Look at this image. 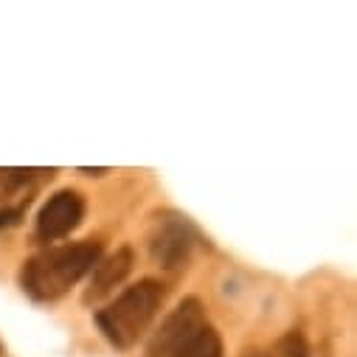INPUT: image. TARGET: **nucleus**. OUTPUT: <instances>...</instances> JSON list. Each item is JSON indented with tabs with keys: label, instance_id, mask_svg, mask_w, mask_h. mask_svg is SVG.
<instances>
[{
	"label": "nucleus",
	"instance_id": "9",
	"mask_svg": "<svg viewBox=\"0 0 357 357\" xmlns=\"http://www.w3.org/2000/svg\"><path fill=\"white\" fill-rule=\"evenodd\" d=\"M17 217H20V208H15V211H0V225H15Z\"/></svg>",
	"mask_w": 357,
	"mask_h": 357
},
{
	"label": "nucleus",
	"instance_id": "6",
	"mask_svg": "<svg viewBox=\"0 0 357 357\" xmlns=\"http://www.w3.org/2000/svg\"><path fill=\"white\" fill-rule=\"evenodd\" d=\"M130 271H132V248L124 245L113 256H107L105 261H96L93 279H91V290L84 293V301L91 304V301H99L102 296H107L116 284H121L127 279Z\"/></svg>",
	"mask_w": 357,
	"mask_h": 357
},
{
	"label": "nucleus",
	"instance_id": "4",
	"mask_svg": "<svg viewBox=\"0 0 357 357\" xmlns=\"http://www.w3.org/2000/svg\"><path fill=\"white\" fill-rule=\"evenodd\" d=\"M192 245H195V234H192L189 222L181 220V217L158 220L155 228H152V236H149L152 259L160 267H166V271L186 264L189 253H192Z\"/></svg>",
	"mask_w": 357,
	"mask_h": 357
},
{
	"label": "nucleus",
	"instance_id": "8",
	"mask_svg": "<svg viewBox=\"0 0 357 357\" xmlns=\"http://www.w3.org/2000/svg\"><path fill=\"white\" fill-rule=\"evenodd\" d=\"M282 351H284L287 357H307V354H310L307 340H304L298 332H290V335L282 340Z\"/></svg>",
	"mask_w": 357,
	"mask_h": 357
},
{
	"label": "nucleus",
	"instance_id": "1",
	"mask_svg": "<svg viewBox=\"0 0 357 357\" xmlns=\"http://www.w3.org/2000/svg\"><path fill=\"white\" fill-rule=\"evenodd\" d=\"M102 256V245L96 242H79L65 248H51L23 267V287L37 301H54L68 287H73L87 271H93Z\"/></svg>",
	"mask_w": 357,
	"mask_h": 357
},
{
	"label": "nucleus",
	"instance_id": "11",
	"mask_svg": "<svg viewBox=\"0 0 357 357\" xmlns=\"http://www.w3.org/2000/svg\"><path fill=\"white\" fill-rule=\"evenodd\" d=\"M250 357H259V354H250Z\"/></svg>",
	"mask_w": 357,
	"mask_h": 357
},
{
	"label": "nucleus",
	"instance_id": "10",
	"mask_svg": "<svg viewBox=\"0 0 357 357\" xmlns=\"http://www.w3.org/2000/svg\"><path fill=\"white\" fill-rule=\"evenodd\" d=\"M79 172H82V174H105L107 169H87V166H82Z\"/></svg>",
	"mask_w": 357,
	"mask_h": 357
},
{
	"label": "nucleus",
	"instance_id": "5",
	"mask_svg": "<svg viewBox=\"0 0 357 357\" xmlns=\"http://www.w3.org/2000/svg\"><path fill=\"white\" fill-rule=\"evenodd\" d=\"M84 217V200L79 192L73 189H65V192H56L40 211L37 217V234L40 239H62L68 236Z\"/></svg>",
	"mask_w": 357,
	"mask_h": 357
},
{
	"label": "nucleus",
	"instance_id": "2",
	"mask_svg": "<svg viewBox=\"0 0 357 357\" xmlns=\"http://www.w3.org/2000/svg\"><path fill=\"white\" fill-rule=\"evenodd\" d=\"M160 301H163V284L152 279L138 282L135 287L124 290L110 307L99 310L96 324L113 346L130 349L149 329L155 312L160 310Z\"/></svg>",
	"mask_w": 357,
	"mask_h": 357
},
{
	"label": "nucleus",
	"instance_id": "7",
	"mask_svg": "<svg viewBox=\"0 0 357 357\" xmlns=\"http://www.w3.org/2000/svg\"><path fill=\"white\" fill-rule=\"evenodd\" d=\"M186 357H222V340L211 326H203L195 343L189 346Z\"/></svg>",
	"mask_w": 357,
	"mask_h": 357
},
{
	"label": "nucleus",
	"instance_id": "3",
	"mask_svg": "<svg viewBox=\"0 0 357 357\" xmlns=\"http://www.w3.org/2000/svg\"><path fill=\"white\" fill-rule=\"evenodd\" d=\"M206 324V310L197 298H186L177 307L149 343V357H186L189 346Z\"/></svg>",
	"mask_w": 357,
	"mask_h": 357
}]
</instances>
